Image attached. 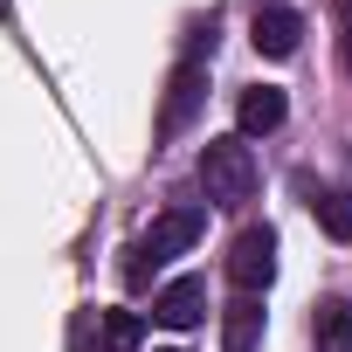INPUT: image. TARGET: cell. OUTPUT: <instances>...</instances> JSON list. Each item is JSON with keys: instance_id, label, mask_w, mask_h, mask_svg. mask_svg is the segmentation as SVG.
Instances as JSON below:
<instances>
[{"instance_id": "cell-13", "label": "cell", "mask_w": 352, "mask_h": 352, "mask_svg": "<svg viewBox=\"0 0 352 352\" xmlns=\"http://www.w3.org/2000/svg\"><path fill=\"white\" fill-rule=\"evenodd\" d=\"M256 8H276V0H256Z\"/></svg>"}, {"instance_id": "cell-1", "label": "cell", "mask_w": 352, "mask_h": 352, "mask_svg": "<svg viewBox=\"0 0 352 352\" xmlns=\"http://www.w3.org/2000/svg\"><path fill=\"white\" fill-rule=\"evenodd\" d=\"M201 187L214 208H242L256 194V152L242 138H208L201 145Z\"/></svg>"}, {"instance_id": "cell-9", "label": "cell", "mask_w": 352, "mask_h": 352, "mask_svg": "<svg viewBox=\"0 0 352 352\" xmlns=\"http://www.w3.org/2000/svg\"><path fill=\"white\" fill-rule=\"evenodd\" d=\"M311 338H318V352H352V304L345 297H324L311 311Z\"/></svg>"}, {"instance_id": "cell-6", "label": "cell", "mask_w": 352, "mask_h": 352, "mask_svg": "<svg viewBox=\"0 0 352 352\" xmlns=\"http://www.w3.org/2000/svg\"><path fill=\"white\" fill-rule=\"evenodd\" d=\"M249 42H256V56L283 63V56H297V42H304V21H297L290 8H256V21H249Z\"/></svg>"}, {"instance_id": "cell-5", "label": "cell", "mask_w": 352, "mask_h": 352, "mask_svg": "<svg viewBox=\"0 0 352 352\" xmlns=\"http://www.w3.org/2000/svg\"><path fill=\"white\" fill-rule=\"evenodd\" d=\"M152 318L173 324V331H194V324L208 318V283H201V276H173V283L152 297Z\"/></svg>"}, {"instance_id": "cell-7", "label": "cell", "mask_w": 352, "mask_h": 352, "mask_svg": "<svg viewBox=\"0 0 352 352\" xmlns=\"http://www.w3.org/2000/svg\"><path fill=\"white\" fill-rule=\"evenodd\" d=\"M283 118H290V104H283V90H270V83L242 90V104H235V124H242V138H263V131H276Z\"/></svg>"}, {"instance_id": "cell-3", "label": "cell", "mask_w": 352, "mask_h": 352, "mask_svg": "<svg viewBox=\"0 0 352 352\" xmlns=\"http://www.w3.org/2000/svg\"><path fill=\"white\" fill-rule=\"evenodd\" d=\"M208 104V63L201 56H187L180 69L166 76V104H159V138H180L187 124H194V111Z\"/></svg>"}, {"instance_id": "cell-4", "label": "cell", "mask_w": 352, "mask_h": 352, "mask_svg": "<svg viewBox=\"0 0 352 352\" xmlns=\"http://www.w3.org/2000/svg\"><path fill=\"white\" fill-rule=\"evenodd\" d=\"M270 276H276V235H270V228H242V235L228 242V283H235L242 297H263Z\"/></svg>"}, {"instance_id": "cell-14", "label": "cell", "mask_w": 352, "mask_h": 352, "mask_svg": "<svg viewBox=\"0 0 352 352\" xmlns=\"http://www.w3.org/2000/svg\"><path fill=\"white\" fill-rule=\"evenodd\" d=\"M345 21H352V0H345Z\"/></svg>"}, {"instance_id": "cell-8", "label": "cell", "mask_w": 352, "mask_h": 352, "mask_svg": "<svg viewBox=\"0 0 352 352\" xmlns=\"http://www.w3.org/2000/svg\"><path fill=\"white\" fill-rule=\"evenodd\" d=\"M263 345V304L256 297H235L221 311V352H256Z\"/></svg>"}, {"instance_id": "cell-11", "label": "cell", "mask_w": 352, "mask_h": 352, "mask_svg": "<svg viewBox=\"0 0 352 352\" xmlns=\"http://www.w3.org/2000/svg\"><path fill=\"white\" fill-rule=\"evenodd\" d=\"M104 352H138V338H145V324L131 318V311H104Z\"/></svg>"}, {"instance_id": "cell-2", "label": "cell", "mask_w": 352, "mask_h": 352, "mask_svg": "<svg viewBox=\"0 0 352 352\" xmlns=\"http://www.w3.org/2000/svg\"><path fill=\"white\" fill-rule=\"evenodd\" d=\"M201 228H208V214H201V208H173V214H159V221L131 242L124 276H131V283H145V270H159V263H173V256H187V249L201 242Z\"/></svg>"}, {"instance_id": "cell-10", "label": "cell", "mask_w": 352, "mask_h": 352, "mask_svg": "<svg viewBox=\"0 0 352 352\" xmlns=\"http://www.w3.org/2000/svg\"><path fill=\"white\" fill-rule=\"evenodd\" d=\"M311 214H318V228H324L331 242H352V194H345V187H324V194L311 201Z\"/></svg>"}, {"instance_id": "cell-12", "label": "cell", "mask_w": 352, "mask_h": 352, "mask_svg": "<svg viewBox=\"0 0 352 352\" xmlns=\"http://www.w3.org/2000/svg\"><path fill=\"white\" fill-rule=\"evenodd\" d=\"M338 49H345V69H352V21H345V35H338Z\"/></svg>"}]
</instances>
